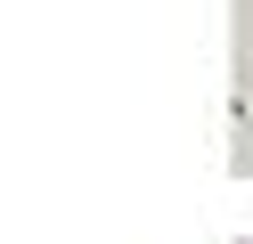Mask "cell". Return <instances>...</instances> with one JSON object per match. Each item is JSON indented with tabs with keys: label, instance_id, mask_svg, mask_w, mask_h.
<instances>
[]
</instances>
